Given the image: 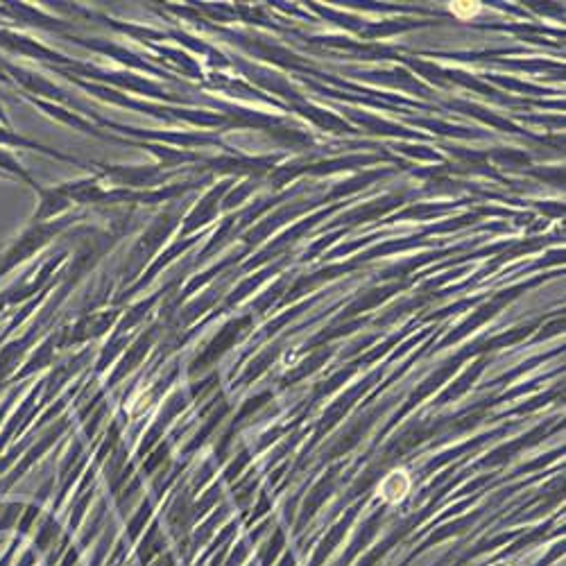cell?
I'll return each mask as SVG.
<instances>
[{
	"label": "cell",
	"instance_id": "obj_1",
	"mask_svg": "<svg viewBox=\"0 0 566 566\" xmlns=\"http://www.w3.org/2000/svg\"><path fill=\"white\" fill-rule=\"evenodd\" d=\"M410 489V478L406 471H392L383 478L379 485V494L390 500V503H397V500H404Z\"/></svg>",
	"mask_w": 566,
	"mask_h": 566
},
{
	"label": "cell",
	"instance_id": "obj_2",
	"mask_svg": "<svg viewBox=\"0 0 566 566\" xmlns=\"http://www.w3.org/2000/svg\"><path fill=\"white\" fill-rule=\"evenodd\" d=\"M482 10V5L478 0H473V3H451V12L453 16H457L460 21H469L473 16H478Z\"/></svg>",
	"mask_w": 566,
	"mask_h": 566
}]
</instances>
